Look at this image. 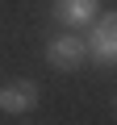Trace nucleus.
Segmentation results:
<instances>
[{
	"label": "nucleus",
	"instance_id": "obj_4",
	"mask_svg": "<svg viewBox=\"0 0 117 125\" xmlns=\"http://www.w3.org/2000/svg\"><path fill=\"white\" fill-rule=\"evenodd\" d=\"M50 17L63 29H84L100 17V0H50Z\"/></svg>",
	"mask_w": 117,
	"mask_h": 125
},
{
	"label": "nucleus",
	"instance_id": "obj_2",
	"mask_svg": "<svg viewBox=\"0 0 117 125\" xmlns=\"http://www.w3.org/2000/svg\"><path fill=\"white\" fill-rule=\"evenodd\" d=\"M46 62L54 71H80L84 62H88V38H80L75 29H63V33H54L46 42Z\"/></svg>",
	"mask_w": 117,
	"mask_h": 125
},
{
	"label": "nucleus",
	"instance_id": "obj_3",
	"mask_svg": "<svg viewBox=\"0 0 117 125\" xmlns=\"http://www.w3.org/2000/svg\"><path fill=\"white\" fill-rule=\"evenodd\" d=\"M38 100H42L38 79H9L4 88H0V108H4V113H13V117L34 113V108H38Z\"/></svg>",
	"mask_w": 117,
	"mask_h": 125
},
{
	"label": "nucleus",
	"instance_id": "obj_1",
	"mask_svg": "<svg viewBox=\"0 0 117 125\" xmlns=\"http://www.w3.org/2000/svg\"><path fill=\"white\" fill-rule=\"evenodd\" d=\"M84 38H88V58L96 67H117V9L100 13Z\"/></svg>",
	"mask_w": 117,
	"mask_h": 125
}]
</instances>
